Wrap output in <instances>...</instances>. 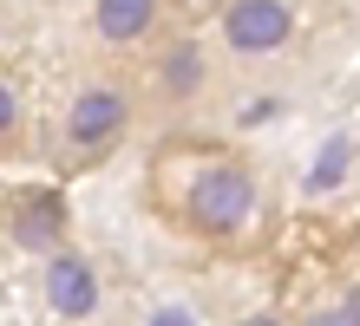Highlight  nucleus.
Wrapping results in <instances>:
<instances>
[{"instance_id": "nucleus-1", "label": "nucleus", "mask_w": 360, "mask_h": 326, "mask_svg": "<svg viewBox=\"0 0 360 326\" xmlns=\"http://www.w3.org/2000/svg\"><path fill=\"white\" fill-rule=\"evenodd\" d=\"M144 203L171 235L217 254H243L256 242L262 215H269V189L262 170L223 137H164L144 163Z\"/></svg>"}, {"instance_id": "nucleus-2", "label": "nucleus", "mask_w": 360, "mask_h": 326, "mask_svg": "<svg viewBox=\"0 0 360 326\" xmlns=\"http://www.w3.org/2000/svg\"><path fill=\"white\" fill-rule=\"evenodd\" d=\"M144 124V104H138V85L131 72H112V65H98L86 72L66 92L59 104V124H53V163L66 170V177H86V170L112 163L124 137Z\"/></svg>"}, {"instance_id": "nucleus-3", "label": "nucleus", "mask_w": 360, "mask_h": 326, "mask_svg": "<svg viewBox=\"0 0 360 326\" xmlns=\"http://www.w3.org/2000/svg\"><path fill=\"white\" fill-rule=\"evenodd\" d=\"M210 79H217V59L190 27H164L151 46L131 53V85H138V104L144 118H184L210 98Z\"/></svg>"}, {"instance_id": "nucleus-4", "label": "nucleus", "mask_w": 360, "mask_h": 326, "mask_svg": "<svg viewBox=\"0 0 360 326\" xmlns=\"http://www.w3.org/2000/svg\"><path fill=\"white\" fill-rule=\"evenodd\" d=\"M295 0H223L217 7V39H223V53L229 59H275V53H288V39H295Z\"/></svg>"}, {"instance_id": "nucleus-5", "label": "nucleus", "mask_w": 360, "mask_h": 326, "mask_svg": "<svg viewBox=\"0 0 360 326\" xmlns=\"http://www.w3.org/2000/svg\"><path fill=\"white\" fill-rule=\"evenodd\" d=\"M0 235L20 254H53L59 242H72V203L53 183H27L0 203Z\"/></svg>"}, {"instance_id": "nucleus-6", "label": "nucleus", "mask_w": 360, "mask_h": 326, "mask_svg": "<svg viewBox=\"0 0 360 326\" xmlns=\"http://www.w3.org/2000/svg\"><path fill=\"white\" fill-rule=\"evenodd\" d=\"M39 261H46V268H39V300H46V313H59V320H92L98 300H105L92 254H79L72 242H59L53 254H39Z\"/></svg>"}, {"instance_id": "nucleus-7", "label": "nucleus", "mask_w": 360, "mask_h": 326, "mask_svg": "<svg viewBox=\"0 0 360 326\" xmlns=\"http://www.w3.org/2000/svg\"><path fill=\"white\" fill-rule=\"evenodd\" d=\"M164 27H171V0H92V39H98V53L131 59L138 46H151Z\"/></svg>"}, {"instance_id": "nucleus-8", "label": "nucleus", "mask_w": 360, "mask_h": 326, "mask_svg": "<svg viewBox=\"0 0 360 326\" xmlns=\"http://www.w3.org/2000/svg\"><path fill=\"white\" fill-rule=\"evenodd\" d=\"M33 130V111H27V85H20L7 65H0V157H13Z\"/></svg>"}, {"instance_id": "nucleus-9", "label": "nucleus", "mask_w": 360, "mask_h": 326, "mask_svg": "<svg viewBox=\"0 0 360 326\" xmlns=\"http://www.w3.org/2000/svg\"><path fill=\"white\" fill-rule=\"evenodd\" d=\"M354 177V137L341 130V137H328L321 144V170H314V189H341Z\"/></svg>"}, {"instance_id": "nucleus-10", "label": "nucleus", "mask_w": 360, "mask_h": 326, "mask_svg": "<svg viewBox=\"0 0 360 326\" xmlns=\"http://www.w3.org/2000/svg\"><path fill=\"white\" fill-rule=\"evenodd\" d=\"M171 7H177V13H217L223 0H171Z\"/></svg>"}]
</instances>
